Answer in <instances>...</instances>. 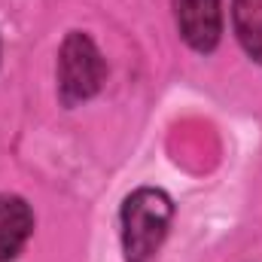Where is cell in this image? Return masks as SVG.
Instances as JSON below:
<instances>
[{"instance_id":"obj_2","label":"cell","mask_w":262,"mask_h":262,"mask_svg":"<svg viewBox=\"0 0 262 262\" xmlns=\"http://www.w3.org/2000/svg\"><path fill=\"white\" fill-rule=\"evenodd\" d=\"M107 79V64L89 34L70 31L58 52V92L67 107L89 101L101 92Z\"/></svg>"},{"instance_id":"obj_5","label":"cell","mask_w":262,"mask_h":262,"mask_svg":"<svg viewBox=\"0 0 262 262\" xmlns=\"http://www.w3.org/2000/svg\"><path fill=\"white\" fill-rule=\"evenodd\" d=\"M232 25L244 52L262 64V0H232Z\"/></svg>"},{"instance_id":"obj_4","label":"cell","mask_w":262,"mask_h":262,"mask_svg":"<svg viewBox=\"0 0 262 262\" xmlns=\"http://www.w3.org/2000/svg\"><path fill=\"white\" fill-rule=\"evenodd\" d=\"M34 232V213L18 195H0V262H9L21 253Z\"/></svg>"},{"instance_id":"obj_3","label":"cell","mask_w":262,"mask_h":262,"mask_svg":"<svg viewBox=\"0 0 262 262\" xmlns=\"http://www.w3.org/2000/svg\"><path fill=\"white\" fill-rule=\"evenodd\" d=\"M174 15L180 37L195 52H213L223 34L220 0H174Z\"/></svg>"},{"instance_id":"obj_1","label":"cell","mask_w":262,"mask_h":262,"mask_svg":"<svg viewBox=\"0 0 262 262\" xmlns=\"http://www.w3.org/2000/svg\"><path fill=\"white\" fill-rule=\"evenodd\" d=\"M174 204L162 189H137L122 204V247L128 262H152L159 253Z\"/></svg>"}]
</instances>
